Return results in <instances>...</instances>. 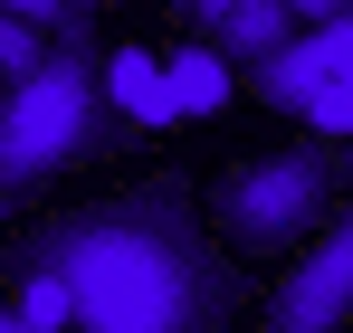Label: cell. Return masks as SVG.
Returning <instances> with one entry per match:
<instances>
[{"mask_svg":"<svg viewBox=\"0 0 353 333\" xmlns=\"http://www.w3.org/2000/svg\"><path fill=\"white\" fill-rule=\"evenodd\" d=\"M0 10H10V19H39V29H48V39H77V29H86V19H96V10H86V0H0Z\"/></svg>","mask_w":353,"mask_h":333,"instance_id":"12","label":"cell"},{"mask_svg":"<svg viewBox=\"0 0 353 333\" xmlns=\"http://www.w3.org/2000/svg\"><path fill=\"white\" fill-rule=\"evenodd\" d=\"M305 124L344 153V143H353V76H325V96H315V114H305Z\"/></svg>","mask_w":353,"mask_h":333,"instance_id":"11","label":"cell"},{"mask_svg":"<svg viewBox=\"0 0 353 333\" xmlns=\"http://www.w3.org/2000/svg\"><path fill=\"white\" fill-rule=\"evenodd\" d=\"M296 19L305 29H334V19H353V0H296Z\"/></svg>","mask_w":353,"mask_h":333,"instance_id":"14","label":"cell"},{"mask_svg":"<svg viewBox=\"0 0 353 333\" xmlns=\"http://www.w3.org/2000/svg\"><path fill=\"white\" fill-rule=\"evenodd\" d=\"M105 48H115V39L86 19L77 39H58V57H48L29 86H10V124H0V181H10V191H39L48 171L86 162V153L115 133Z\"/></svg>","mask_w":353,"mask_h":333,"instance_id":"2","label":"cell"},{"mask_svg":"<svg viewBox=\"0 0 353 333\" xmlns=\"http://www.w3.org/2000/svg\"><path fill=\"white\" fill-rule=\"evenodd\" d=\"M19 314H29V324H48V333H77V324H86L77 286H67L58 267H29V257H19Z\"/></svg>","mask_w":353,"mask_h":333,"instance_id":"9","label":"cell"},{"mask_svg":"<svg viewBox=\"0 0 353 333\" xmlns=\"http://www.w3.org/2000/svg\"><path fill=\"white\" fill-rule=\"evenodd\" d=\"M315 39H325V67H334V76H353V19H334V29H315Z\"/></svg>","mask_w":353,"mask_h":333,"instance_id":"13","label":"cell"},{"mask_svg":"<svg viewBox=\"0 0 353 333\" xmlns=\"http://www.w3.org/2000/svg\"><path fill=\"white\" fill-rule=\"evenodd\" d=\"M105 96H115V124H124V133H163V124H181L172 67H153V48H134V39L105 48Z\"/></svg>","mask_w":353,"mask_h":333,"instance_id":"5","label":"cell"},{"mask_svg":"<svg viewBox=\"0 0 353 333\" xmlns=\"http://www.w3.org/2000/svg\"><path fill=\"white\" fill-rule=\"evenodd\" d=\"M172 10H181V19H191V10H201V0H172Z\"/></svg>","mask_w":353,"mask_h":333,"instance_id":"17","label":"cell"},{"mask_svg":"<svg viewBox=\"0 0 353 333\" xmlns=\"http://www.w3.org/2000/svg\"><path fill=\"white\" fill-rule=\"evenodd\" d=\"M86 10H96V0H86Z\"/></svg>","mask_w":353,"mask_h":333,"instance_id":"19","label":"cell"},{"mask_svg":"<svg viewBox=\"0 0 353 333\" xmlns=\"http://www.w3.org/2000/svg\"><path fill=\"white\" fill-rule=\"evenodd\" d=\"M230 10H239V0H201V10H191V29H220Z\"/></svg>","mask_w":353,"mask_h":333,"instance_id":"15","label":"cell"},{"mask_svg":"<svg viewBox=\"0 0 353 333\" xmlns=\"http://www.w3.org/2000/svg\"><path fill=\"white\" fill-rule=\"evenodd\" d=\"M201 39L248 76V67H268L277 48H296V39H305V19H296V0H239L230 19H220V29H201Z\"/></svg>","mask_w":353,"mask_h":333,"instance_id":"6","label":"cell"},{"mask_svg":"<svg viewBox=\"0 0 353 333\" xmlns=\"http://www.w3.org/2000/svg\"><path fill=\"white\" fill-rule=\"evenodd\" d=\"M344 171H353V143H344Z\"/></svg>","mask_w":353,"mask_h":333,"instance_id":"18","label":"cell"},{"mask_svg":"<svg viewBox=\"0 0 353 333\" xmlns=\"http://www.w3.org/2000/svg\"><path fill=\"white\" fill-rule=\"evenodd\" d=\"M0 333H48V324H29V314H10V324H0Z\"/></svg>","mask_w":353,"mask_h":333,"instance_id":"16","label":"cell"},{"mask_svg":"<svg viewBox=\"0 0 353 333\" xmlns=\"http://www.w3.org/2000/svg\"><path fill=\"white\" fill-rule=\"evenodd\" d=\"M48 57H58V39H48L39 19H0V76H10V86H29Z\"/></svg>","mask_w":353,"mask_h":333,"instance_id":"10","label":"cell"},{"mask_svg":"<svg viewBox=\"0 0 353 333\" xmlns=\"http://www.w3.org/2000/svg\"><path fill=\"white\" fill-rule=\"evenodd\" d=\"M325 76H334V67H325V39L305 29L296 48H277L268 67H248V96H258V105H277V114H315Z\"/></svg>","mask_w":353,"mask_h":333,"instance_id":"7","label":"cell"},{"mask_svg":"<svg viewBox=\"0 0 353 333\" xmlns=\"http://www.w3.org/2000/svg\"><path fill=\"white\" fill-rule=\"evenodd\" d=\"M334 181L344 162H325V153H268V162H248L220 181V200H210V219L230 248H305V228L325 219V200H334Z\"/></svg>","mask_w":353,"mask_h":333,"instance_id":"3","label":"cell"},{"mask_svg":"<svg viewBox=\"0 0 353 333\" xmlns=\"http://www.w3.org/2000/svg\"><path fill=\"white\" fill-rule=\"evenodd\" d=\"M239 86H248V76H239V67L210 48V39L172 57V105H181V124H191V114H230V96H239Z\"/></svg>","mask_w":353,"mask_h":333,"instance_id":"8","label":"cell"},{"mask_svg":"<svg viewBox=\"0 0 353 333\" xmlns=\"http://www.w3.org/2000/svg\"><path fill=\"white\" fill-rule=\"evenodd\" d=\"M29 267H58L86 305L77 333H220L239 314V277L210 248L201 200L181 181L115 191L96 210H67L29 238Z\"/></svg>","mask_w":353,"mask_h":333,"instance_id":"1","label":"cell"},{"mask_svg":"<svg viewBox=\"0 0 353 333\" xmlns=\"http://www.w3.org/2000/svg\"><path fill=\"white\" fill-rule=\"evenodd\" d=\"M344 314H353V210L315 228V248H296V267L277 277L268 324L277 333H344Z\"/></svg>","mask_w":353,"mask_h":333,"instance_id":"4","label":"cell"}]
</instances>
